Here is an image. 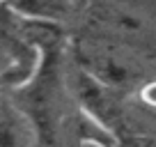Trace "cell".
Segmentation results:
<instances>
[{
	"label": "cell",
	"mask_w": 156,
	"mask_h": 147,
	"mask_svg": "<svg viewBox=\"0 0 156 147\" xmlns=\"http://www.w3.org/2000/svg\"><path fill=\"white\" fill-rule=\"evenodd\" d=\"M0 2H2V0H0Z\"/></svg>",
	"instance_id": "obj_8"
},
{
	"label": "cell",
	"mask_w": 156,
	"mask_h": 147,
	"mask_svg": "<svg viewBox=\"0 0 156 147\" xmlns=\"http://www.w3.org/2000/svg\"><path fill=\"white\" fill-rule=\"evenodd\" d=\"M78 67L92 74L115 90H124L126 85H136L142 78V67L133 55H124L112 46H83L76 55Z\"/></svg>",
	"instance_id": "obj_1"
},
{
	"label": "cell",
	"mask_w": 156,
	"mask_h": 147,
	"mask_svg": "<svg viewBox=\"0 0 156 147\" xmlns=\"http://www.w3.org/2000/svg\"><path fill=\"white\" fill-rule=\"evenodd\" d=\"M117 147H156V140L147 136H117Z\"/></svg>",
	"instance_id": "obj_5"
},
{
	"label": "cell",
	"mask_w": 156,
	"mask_h": 147,
	"mask_svg": "<svg viewBox=\"0 0 156 147\" xmlns=\"http://www.w3.org/2000/svg\"><path fill=\"white\" fill-rule=\"evenodd\" d=\"M7 67H9V55L0 48V94L5 90V74H7Z\"/></svg>",
	"instance_id": "obj_7"
},
{
	"label": "cell",
	"mask_w": 156,
	"mask_h": 147,
	"mask_svg": "<svg viewBox=\"0 0 156 147\" xmlns=\"http://www.w3.org/2000/svg\"><path fill=\"white\" fill-rule=\"evenodd\" d=\"M71 85H73V94H76L78 108L83 113H87L90 117H94L103 127H108L112 133H115V129H122L124 110H122L119 90H115L110 85H106L103 81L94 78L92 74H87L80 67L73 74Z\"/></svg>",
	"instance_id": "obj_2"
},
{
	"label": "cell",
	"mask_w": 156,
	"mask_h": 147,
	"mask_svg": "<svg viewBox=\"0 0 156 147\" xmlns=\"http://www.w3.org/2000/svg\"><path fill=\"white\" fill-rule=\"evenodd\" d=\"M14 9H19L21 14L37 16V19H48L58 21L64 19L71 7V0H7Z\"/></svg>",
	"instance_id": "obj_4"
},
{
	"label": "cell",
	"mask_w": 156,
	"mask_h": 147,
	"mask_svg": "<svg viewBox=\"0 0 156 147\" xmlns=\"http://www.w3.org/2000/svg\"><path fill=\"white\" fill-rule=\"evenodd\" d=\"M39 131L7 90L0 94V147H34Z\"/></svg>",
	"instance_id": "obj_3"
},
{
	"label": "cell",
	"mask_w": 156,
	"mask_h": 147,
	"mask_svg": "<svg viewBox=\"0 0 156 147\" xmlns=\"http://www.w3.org/2000/svg\"><path fill=\"white\" fill-rule=\"evenodd\" d=\"M140 101L149 108L151 113H156V78L147 81V83L140 88Z\"/></svg>",
	"instance_id": "obj_6"
},
{
	"label": "cell",
	"mask_w": 156,
	"mask_h": 147,
	"mask_svg": "<svg viewBox=\"0 0 156 147\" xmlns=\"http://www.w3.org/2000/svg\"><path fill=\"white\" fill-rule=\"evenodd\" d=\"M154 115H156V113H154Z\"/></svg>",
	"instance_id": "obj_9"
}]
</instances>
